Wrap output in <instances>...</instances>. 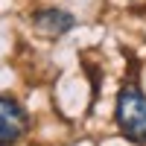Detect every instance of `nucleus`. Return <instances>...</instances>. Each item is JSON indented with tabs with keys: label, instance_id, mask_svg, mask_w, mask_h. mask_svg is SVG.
Masks as SVG:
<instances>
[{
	"label": "nucleus",
	"instance_id": "obj_1",
	"mask_svg": "<svg viewBox=\"0 0 146 146\" xmlns=\"http://www.w3.org/2000/svg\"><path fill=\"white\" fill-rule=\"evenodd\" d=\"M114 120H117V129L126 140L146 146V94L135 82L120 88L117 105H114Z\"/></svg>",
	"mask_w": 146,
	"mask_h": 146
},
{
	"label": "nucleus",
	"instance_id": "obj_2",
	"mask_svg": "<svg viewBox=\"0 0 146 146\" xmlns=\"http://www.w3.org/2000/svg\"><path fill=\"white\" fill-rule=\"evenodd\" d=\"M29 131V114L15 96H0V146H15Z\"/></svg>",
	"mask_w": 146,
	"mask_h": 146
},
{
	"label": "nucleus",
	"instance_id": "obj_3",
	"mask_svg": "<svg viewBox=\"0 0 146 146\" xmlns=\"http://www.w3.org/2000/svg\"><path fill=\"white\" fill-rule=\"evenodd\" d=\"M32 27H35V32L47 35V38H62V35H67L76 27V18H73L67 9L47 6V9L32 12Z\"/></svg>",
	"mask_w": 146,
	"mask_h": 146
}]
</instances>
